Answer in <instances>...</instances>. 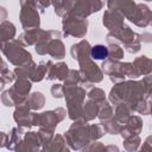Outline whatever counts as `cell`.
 I'll list each match as a JSON object with an SVG mask.
<instances>
[{
    "instance_id": "1",
    "label": "cell",
    "mask_w": 152,
    "mask_h": 152,
    "mask_svg": "<svg viewBox=\"0 0 152 152\" xmlns=\"http://www.w3.org/2000/svg\"><path fill=\"white\" fill-rule=\"evenodd\" d=\"M90 56L94 59H104L108 56V49L104 45H95L91 48Z\"/></svg>"
}]
</instances>
